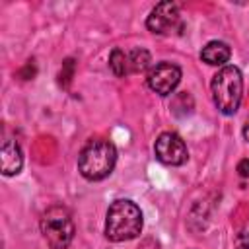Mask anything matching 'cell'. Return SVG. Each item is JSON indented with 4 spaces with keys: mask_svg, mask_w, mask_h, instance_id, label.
<instances>
[{
    "mask_svg": "<svg viewBox=\"0 0 249 249\" xmlns=\"http://www.w3.org/2000/svg\"><path fill=\"white\" fill-rule=\"evenodd\" d=\"M150 53L142 47H136L128 53V70L130 74H138V72H144L148 66H150Z\"/></svg>",
    "mask_w": 249,
    "mask_h": 249,
    "instance_id": "obj_11",
    "label": "cell"
},
{
    "mask_svg": "<svg viewBox=\"0 0 249 249\" xmlns=\"http://www.w3.org/2000/svg\"><path fill=\"white\" fill-rule=\"evenodd\" d=\"M154 152L156 158L165 165H183L189 160L187 146L175 132H161L154 144Z\"/></svg>",
    "mask_w": 249,
    "mask_h": 249,
    "instance_id": "obj_7",
    "label": "cell"
},
{
    "mask_svg": "<svg viewBox=\"0 0 249 249\" xmlns=\"http://www.w3.org/2000/svg\"><path fill=\"white\" fill-rule=\"evenodd\" d=\"M144 226L142 210L128 198L115 200L105 216V237L109 241H128L140 235Z\"/></svg>",
    "mask_w": 249,
    "mask_h": 249,
    "instance_id": "obj_1",
    "label": "cell"
},
{
    "mask_svg": "<svg viewBox=\"0 0 249 249\" xmlns=\"http://www.w3.org/2000/svg\"><path fill=\"white\" fill-rule=\"evenodd\" d=\"M0 163H2V173L6 177L18 175L21 171L23 154H21V148H19V144L16 140H12V138L4 140V144L0 148Z\"/></svg>",
    "mask_w": 249,
    "mask_h": 249,
    "instance_id": "obj_8",
    "label": "cell"
},
{
    "mask_svg": "<svg viewBox=\"0 0 249 249\" xmlns=\"http://www.w3.org/2000/svg\"><path fill=\"white\" fill-rule=\"evenodd\" d=\"M146 27L156 35H171L183 31L179 6L175 2H160L148 16Z\"/></svg>",
    "mask_w": 249,
    "mask_h": 249,
    "instance_id": "obj_5",
    "label": "cell"
},
{
    "mask_svg": "<svg viewBox=\"0 0 249 249\" xmlns=\"http://www.w3.org/2000/svg\"><path fill=\"white\" fill-rule=\"evenodd\" d=\"M41 233L51 249H68L74 239V220L66 206L54 204L41 216Z\"/></svg>",
    "mask_w": 249,
    "mask_h": 249,
    "instance_id": "obj_4",
    "label": "cell"
},
{
    "mask_svg": "<svg viewBox=\"0 0 249 249\" xmlns=\"http://www.w3.org/2000/svg\"><path fill=\"white\" fill-rule=\"evenodd\" d=\"M237 247L239 249H249V222H245L243 228L237 233Z\"/></svg>",
    "mask_w": 249,
    "mask_h": 249,
    "instance_id": "obj_13",
    "label": "cell"
},
{
    "mask_svg": "<svg viewBox=\"0 0 249 249\" xmlns=\"http://www.w3.org/2000/svg\"><path fill=\"white\" fill-rule=\"evenodd\" d=\"M109 66H111V70H113V74L117 78L128 76L130 74V70H128V53H124L119 47L113 49L111 54H109Z\"/></svg>",
    "mask_w": 249,
    "mask_h": 249,
    "instance_id": "obj_10",
    "label": "cell"
},
{
    "mask_svg": "<svg viewBox=\"0 0 249 249\" xmlns=\"http://www.w3.org/2000/svg\"><path fill=\"white\" fill-rule=\"evenodd\" d=\"M237 173L241 177H249V158H245V160H241L237 163Z\"/></svg>",
    "mask_w": 249,
    "mask_h": 249,
    "instance_id": "obj_14",
    "label": "cell"
},
{
    "mask_svg": "<svg viewBox=\"0 0 249 249\" xmlns=\"http://www.w3.org/2000/svg\"><path fill=\"white\" fill-rule=\"evenodd\" d=\"M72 76H74V60H72V58H66V60L62 62V70H60V74H58L60 84L66 88V86L70 84Z\"/></svg>",
    "mask_w": 249,
    "mask_h": 249,
    "instance_id": "obj_12",
    "label": "cell"
},
{
    "mask_svg": "<svg viewBox=\"0 0 249 249\" xmlns=\"http://www.w3.org/2000/svg\"><path fill=\"white\" fill-rule=\"evenodd\" d=\"M231 56V49L224 41H210L202 47L200 58L210 66H224Z\"/></svg>",
    "mask_w": 249,
    "mask_h": 249,
    "instance_id": "obj_9",
    "label": "cell"
},
{
    "mask_svg": "<svg viewBox=\"0 0 249 249\" xmlns=\"http://www.w3.org/2000/svg\"><path fill=\"white\" fill-rule=\"evenodd\" d=\"M243 136H245V140L249 142V119H247V123H245V126H243Z\"/></svg>",
    "mask_w": 249,
    "mask_h": 249,
    "instance_id": "obj_16",
    "label": "cell"
},
{
    "mask_svg": "<svg viewBox=\"0 0 249 249\" xmlns=\"http://www.w3.org/2000/svg\"><path fill=\"white\" fill-rule=\"evenodd\" d=\"M117 163V148L105 138H91L78 156V169L88 181L109 177Z\"/></svg>",
    "mask_w": 249,
    "mask_h": 249,
    "instance_id": "obj_2",
    "label": "cell"
},
{
    "mask_svg": "<svg viewBox=\"0 0 249 249\" xmlns=\"http://www.w3.org/2000/svg\"><path fill=\"white\" fill-rule=\"evenodd\" d=\"M148 88L160 95H169L181 82V68L173 62H158L148 70Z\"/></svg>",
    "mask_w": 249,
    "mask_h": 249,
    "instance_id": "obj_6",
    "label": "cell"
},
{
    "mask_svg": "<svg viewBox=\"0 0 249 249\" xmlns=\"http://www.w3.org/2000/svg\"><path fill=\"white\" fill-rule=\"evenodd\" d=\"M212 101L222 115H233L239 109L241 95H243V76L237 66L228 64L222 66L210 84Z\"/></svg>",
    "mask_w": 249,
    "mask_h": 249,
    "instance_id": "obj_3",
    "label": "cell"
},
{
    "mask_svg": "<svg viewBox=\"0 0 249 249\" xmlns=\"http://www.w3.org/2000/svg\"><path fill=\"white\" fill-rule=\"evenodd\" d=\"M138 249H160V243H158L154 237H146V239L140 243Z\"/></svg>",
    "mask_w": 249,
    "mask_h": 249,
    "instance_id": "obj_15",
    "label": "cell"
}]
</instances>
